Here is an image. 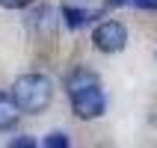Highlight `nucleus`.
I'll return each instance as SVG.
<instances>
[{"label":"nucleus","mask_w":157,"mask_h":148,"mask_svg":"<svg viewBox=\"0 0 157 148\" xmlns=\"http://www.w3.org/2000/svg\"><path fill=\"white\" fill-rule=\"evenodd\" d=\"M12 95H15L18 107L24 113H42L44 107L51 104L53 89H51V80L42 77V74H24V77L15 80Z\"/></svg>","instance_id":"f257e3e1"},{"label":"nucleus","mask_w":157,"mask_h":148,"mask_svg":"<svg viewBox=\"0 0 157 148\" xmlns=\"http://www.w3.org/2000/svg\"><path fill=\"white\" fill-rule=\"evenodd\" d=\"M71 98V110L77 119L89 122V119H98L107 107V98L101 92V83H89V86H80V89H71L68 92Z\"/></svg>","instance_id":"f03ea898"},{"label":"nucleus","mask_w":157,"mask_h":148,"mask_svg":"<svg viewBox=\"0 0 157 148\" xmlns=\"http://www.w3.org/2000/svg\"><path fill=\"white\" fill-rule=\"evenodd\" d=\"M92 42H95V47L101 53H119V51H124V44H128V30H124V24H119V21H104V24L95 27Z\"/></svg>","instance_id":"7ed1b4c3"},{"label":"nucleus","mask_w":157,"mask_h":148,"mask_svg":"<svg viewBox=\"0 0 157 148\" xmlns=\"http://www.w3.org/2000/svg\"><path fill=\"white\" fill-rule=\"evenodd\" d=\"M27 21H30V30L36 36H53V6H48V3L36 6Z\"/></svg>","instance_id":"20e7f679"},{"label":"nucleus","mask_w":157,"mask_h":148,"mask_svg":"<svg viewBox=\"0 0 157 148\" xmlns=\"http://www.w3.org/2000/svg\"><path fill=\"white\" fill-rule=\"evenodd\" d=\"M21 107H18L15 95H6V92H0V131H12L21 119Z\"/></svg>","instance_id":"39448f33"},{"label":"nucleus","mask_w":157,"mask_h":148,"mask_svg":"<svg viewBox=\"0 0 157 148\" xmlns=\"http://www.w3.org/2000/svg\"><path fill=\"white\" fill-rule=\"evenodd\" d=\"M98 18V12H86V9H77V6H62V21H65V27L68 30H80V27H86L92 24Z\"/></svg>","instance_id":"423d86ee"},{"label":"nucleus","mask_w":157,"mask_h":148,"mask_svg":"<svg viewBox=\"0 0 157 148\" xmlns=\"http://www.w3.org/2000/svg\"><path fill=\"white\" fill-rule=\"evenodd\" d=\"M44 145H48V148H68L71 139L65 136V133L56 131V133H48V136H44Z\"/></svg>","instance_id":"0eeeda50"},{"label":"nucleus","mask_w":157,"mask_h":148,"mask_svg":"<svg viewBox=\"0 0 157 148\" xmlns=\"http://www.w3.org/2000/svg\"><path fill=\"white\" fill-rule=\"evenodd\" d=\"M0 6L3 9H27V6H33V0H0Z\"/></svg>","instance_id":"6e6552de"},{"label":"nucleus","mask_w":157,"mask_h":148,"mask_svg":"<svg viewBox=\"0 0 157 148\" xmlns=\"http://www.w3.org/2000/svg\"><path fill=\"white\" fill-rule=\"evenodd\" d=\"M131 6L145 9V12H157V0H131Z\"/></svg>","instance_id":"1a4fd4ad"},{"label":"nucleus","mask_w":157,"mask_h":148,"mask_svg":"<svg viewBox=\"0 0 157 148\" xmlns=\"http://www.w3.org/2000/svg\"><path fill=\"white\" fill-rule=\"evenodd\" d=\"M9 145H12V148H33L36 139H30V136H18V139H12Z\"/></svg>","instance_id":"9d476101"},{"label":"nucleus","mask_w":157,"mask_h":148,"mask_svg":"<svg viewBox=\"0 0 157 148\" xmlns=\"http://www.w3.org/2000/svg\"><path fill=\"white\" fill-rule=\"evenodd\" d=\"M104 3H107V6H110V9H122V6H128V3H131V0H104Z\"/></svg>","instance_id":"9b49d317"}]
</instances>
